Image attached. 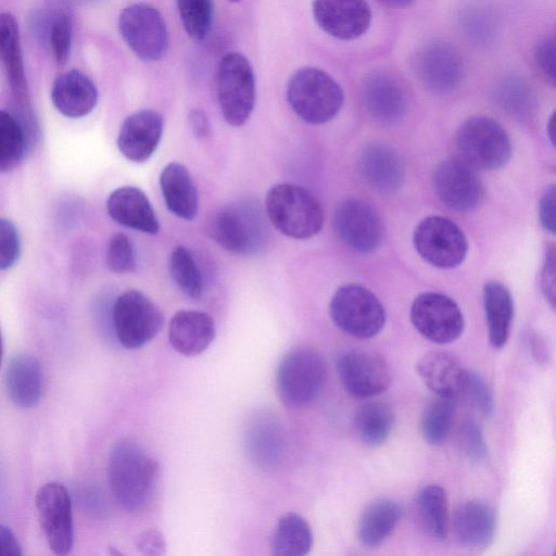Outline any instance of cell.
Instances as JSON below:
<instances>
[{"mask_svg": "<svg viewBox=\"0 0 556 556\" xmlns=\"http://www.w3.org/2000/svg\"><path fill=\"white\" fill-rule=\"evenodd\" d=\"M159 464L138 443L116 442L109 455L108 477L114 498L128 511L147 506L159 479Z\"/></svg>", "mask_w": 556, "mask_h": 556, "instance_id": "6da1fadb", "label": "cell"}, {"mask_svg": "<svg viewBox=\"0 0 556 556\" xmlns=\"http://www.w3.org/2000/svg\"><path fill=\"white\" fill-rule=\"evenodd\" d=\"M265 210L274 227L287 237L308 239L324 225V210L316 197L302 186L283 182L273 186Z\"/></svg>", "mask_w": 556, "mask_h": 556, "instance_id": "7a4b0ae2", "label": "cell"}, {"mask_svg": "<svg viewBox=\"0 0 556 556\" xmlns=\"http://www.w3.org/2000/svg\"><path fill=\"white\" fill-rule=\"evenodd\" d=\"M287 100L304 122L321 125L331 121L342 108L344 94L340 85L325 71L304 66L289 78Z\"/></svg>", "mask_w": 556, "mask_h": 556, "instance_id": "3957f363", "label": "cell"}, {"mask_svg": "<svg viewBox=\"0 0 556 556\" xmlns=\"http://www.w3.org/2000/svg\"><path fill=\"white\" fill-rule=\"evenodd\" d=\"M327 378L321 355L307 348L289 351L278 364L276 388L280 401L290 408L309 405L320 394Z\"/></svg>", "mask_w": 556, "mask_h": 556, "instance_id": "277c9868", "label": "cell"}, {"mask_svg": "<svg viewBox=\"0 0 556 556\" xmlns=\"http://www.w3.org/2000/svg\"><path fill=\"white\" fill-rule=\"evenodd\" d=\"M215 87L225 121L231 126L243 125L255 103V78L249 60L238 52L226 53L217 65Z\"/></svg>", "mask_w": 556, "mask_h": 556, "instance_id": "5b68a950", "label": "cell"}, {"mask_svg": "<svg viewBox=\"0 0 556 556\" xmlns=\"http://www.w3.org/2000/svg\"><path fill=\"white\" fill-rule=\"evenodd\" d=\"M329 313L338 328L359 339L377 336L386 324V311L379 299L357 283L342 286L334 292Z\"/></svg>", "mask_w": 556, "mask_h": 556, "instance_id": "8992f818", "label": "cell"}, {"mask_svg": "<svg viewBox=\"0 0 556 556\" xmlns=\"http://www.w3.org/2000/svg\"><path fill=\"white\" fill-rule=\"evenodd\" d=\"M457 148L463 160L475 168L498 169L511 156V142L500 123L488 116L465 121L456 132Z\"/></svg>", "mask_w": 556, "mask_h": 556, "instance_id": "52a82bcc", "label": "cell"}, {"mask_svg": "<svg viewBox=\"0 0 556 556\" xmlns=\"http://www.w3.org/2000/svg\"><path fill=\"white\" fill-rule=\"evenodd\" d=\"M207 229L219 247L238 255L256 252L266 238L264 219L260 211L249 203L219 208L210 219Z\"/></svg>", "mask_w": 556, "mask_h": 556, "instance_id": "ba28073f", "label": "cell"}, {"mask_svg": "<svg viewBox=\"0 0 556 556\" xmlns=\"http://www.w3.org/2000/svg\"><path fill=\"white\" fill-rule=\"evenodd\" d=\"M157 305L139 290L119 294L112 308V321L118 342L126 349H139L149 343L163 326Z\"/></svg>", "mask_w": 556, "mask_h": 556, "instance_id": "9c48e42d", "label": "cell"}, {"mask_svg": "<svg viewBox=\"0 0 556 556\" xmlns=\"http://www.w3.org/2000/svg\"><path fill=\"white\" fill-rule=\"evenodd\" d=\"M118 29L130 50L143 61L162 59L168 48V31L162 14L149 3L138 2L123 9Z\"/></svg>", "mask_w": 556, "mask_h": 556, "instance_id": "30bf717a", "label": "cell"}, {"mask_svg": "<svg viewBox=\"0 0 556 556\" xmlns=\"http://www.w3.org/2000/svg\"><path fill=\"white\" fill-rule=\"evenodd\" d=\"M413 243L427 263L442 269L460 265L468 251L463 230L450 218L439 215L428 216L416 226Z\"/></svg>", "mask_w": 556, "mask_h": 556, "instance_id": "8fae6325", "label": "cell"}, {"mask_svg": "<svg viewBox=\"0 0 556 556\" xmlns=\"http://www.w3.org/2000/svg\"><path fill=\"white\" fill-rule=\"evenodd\" d=\"M410 320L422 337L438 344L455 341L465 326L457 303L438 292H424L414 300L410 306Z\"/></svg>", "mask_w": 556, "mask_h": 556, "instance_id": "7c38bea8", "label": "cell"}, {"mask_svg": "<svg viewBox=\"0 0 556 556\" xmlns=\"http://www.w3.org/2000/svg\"><path fill=\"white\" fill-rule=\"evenodd\" d=\"M337 371L348 393L366 399L384 392L391 383V370L377 352L350 349L337 358Z\"/></svg>", "mask_w": 556, "mask_h": 556, "instance_id": "4fadbf2b", "label": "cell"}, {"mask_svg": "<svg viewBox=\"0 0 556 556\" xmlns=\"http://www.w3.org/2000/svg\"><path fill=\"white\" fill-rule=\"evenodd\" d=\"M39 523L50 549L56 555L71 552L74 542L72 501L66 488L48 482L36 493Z\"/></svg>", "mask_w": 556, "mask_h": 556, "instance_id": "5bb4252c", "label": "cell"}, {"mask_svg": "<svg viewBox=\"0 0 556 556\" xmlns=\"http://www.w3.org/2000/svg\"><path fill=\"white\" fill-rule=\"evenodd\" d=\"M431 181L438 199L456 212L473 210L483 195V187L475 167L463 159L441 161L433 168Z\"/></svg>", "mask_w": 556, "mask_h": 556, "instance_id": "9a60e30c", "label": "cell"}, {"mask_svg": "<svg viewBox=\"0 0 556 556\" xmlns=\"http://www.w3.org/2000/svg\"><path fill=\"white\" fill-rule=\"evenodd\" d=\"M333 229L346 247L359 253L377 250L383 235V226L377 212L358 198H348L337 205Z\"/></svg>", "mask_w": 556, "mask_h": 556, "instance_id": "2e32d148", "label": "cell"}, {"mask_svg": "<svg viewBox=\"0 0 556 556\" xmlns=\"http://www.w3.org/2000/svg\"><path fill=\"white\" fill-rule=\"evenodd\" d=\"M312 11L317 25L341 40L361 37L371 22L370 7L366 0H314Z\"/></svg>", "mask_w": 556, "mask_h": 556, "instance_id": "e0dca14e", "label": "cell"}, {"mask_svg": "<svg viewBox=\"0 0 556 556\" xmlns=\"http://www.w3.org/2000/svg\"><path fill=\"white\" fill-rule=\"evenodd\" d=\"M415 64L420 80L437 93L454 90L463 77L462 56L447 42L434 41L426 45L417 53Z\"/></svg>", "mask_w": 556, "mask_h": 556, "instance_id": "ac0fdd59", "label": "cell"}, {"mask_svg": "<svg viewBox=\"0 0 556 556\" xmlns=\"http://www.w3.org/2000/svg\"><path fill=\"white\" fill-rule=\"evenodd\" d=\"M163 127V117L154 110H140L130 114L121 126L118 150L131 162H146L156 150Z\"/></svg>", "mask_w": 556, "mask_h": 556, "instance_id": "d6986e66", "label": "cell"}, {"mask_svg": "<svg viewBox=\"0 0 556 556\" xmlns=\"http://www.w3.org/2000/svg\"><path fill=\"white\" fill-rule=\"evenodd\" d=\"M452 525L457 540L463 545L471 548L486 547L495 535L496 510L484 500H468L456 507Z\"/></svg>", "mask_w": 556, "mask_h": 556, "instance_id": "ffe728a7", "label": "cell"}, {"mask_svg": "<svg viewBox=\"0 0 556 556\" xmlns=\"http://www.w3.org/2000/svg\"><path fill=\"white\" fill-rule=\"evenodd\" d=\"M425 384L440 397L456 400L464 395L467 374L460 362L445 351H431L417 363Z\"/></svg>", "mask_w": 556, "mask_h": 556, "instance_id": "44dd1931", "label": "cell"}, {"mask_svg": "<svg viewBox=\"0 0 556 556\" xmlns=\"http://www.w3.org/2000/svg\"><path fill=\"white\" fill-rule=\"evenodd\" d=\"M358 170L369 187L383 193L399 189L404 178L400 154L384 143H371L364 148L358 159Z\"/></svg>", "mask_w": 556, "mask_h": 556, "instance_id": "7402d4cb", "label": "cell"}, {"mask_svg": "<svg viewBox=\"0 0 556 556\" xmlns=\"http://www.w3.org/2000/svg\"><path fill=\"white\" fill-rule=\"evenodd\" d=\"M215 333L213 318L204 312L194 309L178 311L168 326L170 345L185 356L201 354L214 341Z\"/></svg>", "mask_w": 556, "mask_h": 556, "instance_id": "603a6c76", "label": "cell"}, {"mask_svg": "<svg viewBox=\"0 0 556 556\" xmlns=\"http://www.w3.org/2000/svg\"><path fill=\"white\" fill-rule=\"evenodd\" d=\"M106 210L111 218L124 227L150 235L160 230L159 219L148 197L137 187L115 189L108 198Z\"/></svg>", "mask_w": 556, "mask_h": 556, "instance_id": "cb8c5ba5", "label": "cell"}, {"mask_svg": "<svg viewBox=\"0 0 556 556\" xmlns=\"http://www.w3.org/2000/svg\"><path fill=\"white\" fill-rule=\"evenodd\" d=\"M4 387L10 401L17 407L30 408L42 395L43 374L40 362L28 354L11 358L4 372Z\"/></svg>", "mask_w": 556, "mask_h": 556, "instance_id": "d4e9b609", "label": "cell"}, {"mask_svg": "<svg viewBox=\"0 0 556 556\" xmlns=\"http://www.w3.org/2000/svg\"><path fill=\"white\" fill-rule=\"evenodd\" d=\"M51 100L61 114L78 118L94 109L98 90L88 76L77 70H72L55 78L51 90Z\"/></svg>", "mask_w": 556, "mask_h": 556, "instance_id": "484cf974", "label": "cell"}, {"mask_svg": "<svg viewBox=\"0 0 556 556\" xmlns=\"http://www.w3.org/2000/svg\"><path fill=\"white\" fill-rule=\"evenodd\" d=\"M363 101L367 112L381 122H394L403 116L407 99L400 83L384 73H374L363 84Z\"/></svg>", "mask_w": 556, "mask_h": 556, "instance_id": "4316f807", "label": "cell"}, {"mask_svg": "<svg viewBox=\"0 0 556 556\" xmlns=\"http://www.w3.org/2000/svg\"><path fill=\"white\" fill-rule=\"evenodd\" d=\"M160 187L166 207L175 216L186 220L197 216L198 191L186 166L168 163L160 175Z\"/></svg>", "mask_w": 556, "mask_h": 556, "instance_id": "83f0119b", "label": "cell"}, {"mask_svg": "<svg viewBox=\"0 0 556 556\" xmlns=\"http://www.w3.org/2000/svg\"><path fill=\"white\" fill-rule=\"evenodd\" d=\"M0 59L15 99L25 104L28 88L23 62L18 24L10 13L0 14Z\"/></svg>", "mask_w": 556, "mask_h": 556, "instance_id": "f1b7e54d", "label": "cell"}, {"mask_svg": "<svg viewBox=\"0 0 556 556\" xmlns=\"http://www.w3.org/2000/svg\"><path fill=\"white\" fill-rule=\"evenodd\" d=\"M401 515V505L392 498H380L371 503L357 523L359 543L366 547L381 545L395 530Z\"/></svg>", "mask_w": 556, "mask_h": 556, "instance_id": "f546056e", "label": "cell"}, {"mask_svg": "<svg viewBox=\"0 0 556 556\" xmlns=\"http://www.w3.org/2000/svg\"><path fill=\"white\" fill-rule=\"evenodd\" d=\"M483 306L490 344L494 349H501L508 341L514 317V303L510 292L498 281L485 283Z\"/></svg>", "mask_w": 556, "mask_h": 556, "instance_id": "4dcf8cb0", "label": "cell"}, {"mask_svg": "<svg viewBox=\"0 0 556 556\" xmlns=\"http://www.w3.org/2000/svg\"><path fill=\"white\" fill-rule=\"evenodd\" d=\"M313 546L309 523L296 513L281 516L270 539V549L275 556H304Z\"/></svg>", "mask_w": 556, "mask_h": 556, "instance_id": "1f68e13d", "label": "cell"}, {"mask_svg": "<svg viewBox=\"0 0 556 556\" xmlns=\"http://www.w3.org/2000/svg\"><path fill=\"white\" fill-rule=\"evenodd\" d=\"M417 510L426 533L438 541L447 536L450 526L448 498L438 484L425 485L417 495Z\"/></svg>", "mask_w": 556, "mask_h": 556, "instance_id": "d6a6232c", "label": "cell"}, {"mask_svg": "<svg viewBox=\"0 0 556 556\" xmlns=\"http://www.w3.org/2000/svg\"><path fill=\"white\" fill-rule=\"evenodd\" d=\"M394 421V413L387 403L369 402L358 412L356 428L365 445L378 447L390 437Z\"/></svg>", "mask_w": 556, "mask_h": 556, "instance_id": "836d02e7", "label": "cell"}, {"mask_svg": "<svg viewBox=\"0 0 556 556\" xmlns=\"http://www.w3.org/2000/svg\"><path fill=\"white\" fill-rule=\"evenodd\" d=\"M495 100L511 116L523 118L533 111L535 94L526 79L510 75L496 86Z\"/></svg>", "mask_w": 556, "mask_h": 556, "instance_id": "e575fe53", "label": "cell"}, {"mask_svg": "<svg viewBox=\"0 0 556 556\" xmlns=\"http://www.w3.org/2000/svg\"><path fill=\"white\" fill-rule=\"evenodd\" d=\"M455 416V400L440 397L430 402L420 418V432L431 445L442 444L450 434Z\"/></svg>", "mask_w": 556, "mask_h": 556, "instance_id": "d590c367", "label": "cell"}, {"mask_svg": "<svg viewBox=\"0 0 556 556\" xmlns=\"http://www.w3.org/2000/svg\"><path fill=\"white\" fill-rule=\"evenodd\" d=\"M169 273L178 289L192 299L203 293V278L193 255L185 247H177L169 257Z\"/></svg>", "mask_w": 556, "mask_h": 556, "instance_id": "8d00e7d4", "label": "cell"}, {"mask_svg": "<svg viewBox=\"0 0 556 556\" xmlns=\"http://www.w3.org/2000/svg\"><path fill=\"white\" fill-rule=\"evenodd\" d=\"M25 135L16 118L0 110V174L15 168L25 154Z\"/></svg>", "mask_w": 556, "mask_h": 556, "instance_id": "74e56055", "label": "cell"}, {"mask_svg": "<svg viewBox=\"0 0 556 556\" xmlns=\"http://www.w3.org/2000/svg\"><path fill=\"white\" fill-rule=\"evenodd\" d=\"M176 3L187 35L194 41L203 40L212 25V0H176Z\"/></svg>", "mask_w": 556, "mask_h": 556, "instance_id": "f35d334b", "label": "cell"}, {"mask_svg": "<svg viewBox=\"0 0 556 556\" xmlns=\"http://www.w3.org/2000/svg\"><path fill=\"white\" fill-rule=\"evenodd\" d=\"M459 22L466 35L480 43L492 41L496 34L494 15L484 7H468L462 12Z\"/></svg>", "mask_w": 556, "mask_h": 556, "instance_id": "ab89813d", "label": "cell"}, {"mask_svg": "<svg viewBox=\"0 0 556 556\" xmlns=\"http://www.w3.org/2000/svg\"><path fill=\"white\" fill-rule=\"evenodd\" d=\"M251 433H249V444L253 448V454L257 455L260 462H274L281 446L280 433L277 425L270 420L263 419L253 424Z\"/></svg>", "mask_w": 556, "mask_h": 556, "instance_id": "60d3db41", "label": "cell"}, {"mask_svg": "<svg viewBox=\"0 0 556 556\" xmlns=\"http://www.w3.org/2000/svg\"><path fill=\"white\" fill-rule=\"evenodd\" d=\"M108 268L117 274L131 273L136 267V253L130 239L122 233H114L108 244Z\"/></svg>", "mask_w": 556, "mask_h": 556, "instance_id": "b9f144b4", "label": "cell"}, {"mask_svg": "<svg viewBox=\"0 0 556 556\" xmlns=\"http://www.w3.org/2000/svg\"><path fill=\"white\" fill-rule=\"evenodd\" d=\"M457 442L463 455L471 463L486 459L488 445L480 425L473 419L465 420L457 434Z\"/></svg>", "mask_w": 556, "mask_h": 556, "instance_id": "7bdbcfd3", "label": "cell"}, {"mask_svg": "<svg viewBox=\"0 0 556 556\" xmlns=\"http://www.w3.org/2000/svg\"><path fill=\"white\" fill-rule=\"evenodd\" d=\"M73 24L72 17L61 12L53 16L48 28V38L58 64L66 63L72 46Z\"/></svg>", "mask_w": 556, "mask_h": 556, "instance_id": "ee69618b", "label": "cell"}, {"mask_svg": "<svg viewBox=\"0 0 556 556\" xmlns=\"http://www.w3.org/2000/svg\"><path fill=\"white\" fill-rule=\"evenodd\" d=\"M483 416L489 417L494 410V396L488 382L475 371H468L464 395Z\"/></svg>", "mask_w": 556, "mask_h": 556, "instance_id": "f6af8a7d", "label": "cell"}, {"mask_svg": "<svg viewBox=\"0 0 556 556\" xmlns=\"http://www.w3.org/2000/svg\"><path fill=\"white\" fill-rule=\"evenodd\" d=\"M20 238L13 223L7 218H0V270L14 265L20 256Z\"/></svg>", "mask_w": 556, "mask_h": 556, "instance_id": "bcb514c9", "label": "cell"}, {"mask_svg": "<svg viewBox=\"0 0 556 556\" xmlns=\"http://www.w3.org/2000/svg\"><path fill=\"white\" fill-rule=\"evenodd\" d=\"M555 39L546 38L541 41L534 51L535 62L538 67L544 74L546 78L555 85Z\"/></svg>", "mask_w": 556, "mask_h": 556, "instance_id": "7dc6e473", "label": "cell"}, {"mask_svg": "<svg viewBox=\"0 0 556 556\" xmlns=\"http://www.w3.org/2000/svg\"><path fill=\"white\" fill-rule=\"evenodd\" d=\"M541 289L546 301L555 307V251L554 248L547 250L545 261L541 271Z\"/></svg>", "mask_w": 556, "mask_h": 556, "instance_id": "c3c4849f", "label": "cell"}, {"mask_svg": "<svg viewBox=\"0 0 556 556\" xmlns=\"http://www.w3.org/2000/svg\"><path fill=\"white\" fill-rule=\"evenodd\" d=\"M555 205L556 190L555 186L552 185L543 193L539 207L540 222L544 229L551 233H555L556 229Z\"/></svg>", "mask_w": 556, "mask_h": 556, "instance_id": "681fc988", "label": "cell"}, {"mask_svg": "<svg viewBox=\"0 0 556 556\" xmlns=\"http://www.w3.org/2000/svg\"><path fill=\"white\" fill-rule=\"evenodd\" d=\"M137 547L146 555H161L165 553L166 544L163 534L155 529H151L139 535Z\"/></svg>", "mask_w": 556, "mask_h": 556, "instance_id": "f907efd6", "label": "cell"}, {"mask_svg": "<svg viewBox=\"0 0 556 556\" xmlns=\"http://www.w3.org/2000/svg\"><path fill=\"white\" fill-rule=\"evenodd\" d=\"M188 124L193 136L198 139H204L211 134L208 118L205 112L200 109L190 110L188 113Z\"/></svg>", "mask_w": 556, "mask_h": 556, "instance_id": "816d5d0a", "label": "cell"}, {"mask_svg": "<svg viewBox=\"0 0 556 556\" xmlns=\"http://www.w3.org/2000/svg\"><path fill=\"white\" fill-rule=\"evenodd\" d=\"M22 547L12 530L0 525V556H21Z\"/></svg>", "mask_w": 556, "mask_h": 556, "instance_id": "f5cc1de1", "label": "cell"}, {"mask_svg": "<svg viewBox=\"0 0 556 556\" xmlns=\"http://www.w3.org/2000/svg\"><path fill=\"white\" fill-rule=\"evenodd\" d=\"M529 349L532 358L540 365H547L549 362V351L545 341L538 334L529 338Z\"/></svg>", "mask_w": 556, "mask_h": 556, "instance_id": "db71d44e", "label": "cell"}, {"mask_svg": "<svg viewBox=\"0 0 556 556\" xmlns=\"http://www.w3.org/2000/svg\"><path fill=\"white\" fill-rule=\"evenodd\" d=\"M381 2L396 8L409 5L414 0H380Z\"/></svg>", "mask_w": 556, "mask_h": 556, "instance_id": "11a10c76", "label": "cell"}, {"mask_svg": "<svg viewBox=\"0 0 556 556\" xmlns=\"http://www.w3.org/2000/svg\"><path fill=\"white\" fill-rule=\"evenodd\" d=\"M554 128H555V118L553 115L547 124V134H548L552 142H554V136H555Z\"/></svg>", "mask_w": 556, "mask_h": 556, "instance_id": "9f6ffc18", "label": "cell"}, {"mask_svg": "<svg viewBox=\"0 0 556 556\" xmlns=\"http://www.w3.org/2000/svg\"><path fill=\"white\" fill-rule=\"evenodd\" d=\"M2 356H3V342H2V336L0 332V365L2 363Z\"/></svg>", "mask_w": 556, "mask_h": 556, "instance_id": "6f0895ef", "label": "cell"}, {"mask_svg": "<svg viewBox=\"0 0 556 556\" xmlns=\"http://www.w3.org/2000/svg\"><path fill=\"white\" fill-rule=\"evenodd\" d=\"M229 1H231V2H239L240 0H229Z\"/></svg>", "mask_w": 556, "mask_h": 556, "instance_id": "680465c9", "label": "cell"}]
</instances>
